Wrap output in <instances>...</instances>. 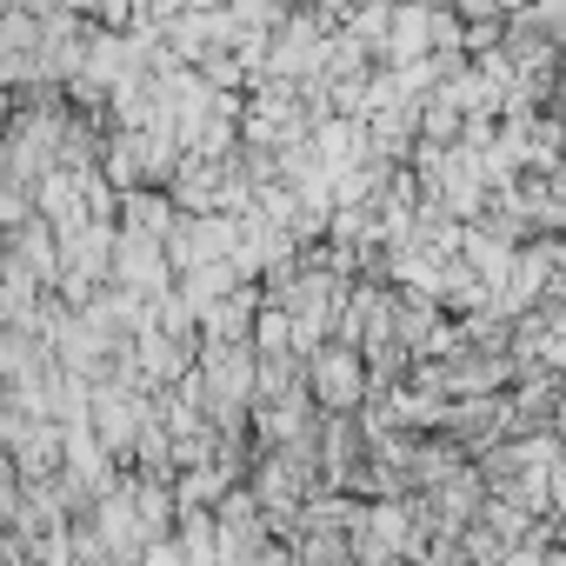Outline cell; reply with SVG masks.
<instances>
[{
	"label": "cell",
	"instance_id": "1",
	"mask_svg": "<svg viewBox=\"0 0 566 566\" xmlns=\"http://www.w3.org/2000/svg\"><path fill=\"white\" fill-rule=\"evenodd\" d=\"M301 380H307V394H314L321 413H354V407L367 400V360H360V347H347V340L307 347V354H301Z\"/></svg>",
	"mask_w": 566,
	"mask_h": 566
},
{
	"label": "cell",
	"instance_id": "2",
	"mask_svg": "<svg viewBox=\"0 0 566 566\" xmlns=\"http://www.w3.org/2000/svg\"><path fill=\"white\" fill-rule=\"evenodd\" d=\"M8 460H14V473L21 480H48L54 467H61V420H28L14 440H8Z\"/></svg>",
	"mask_w": 566,
	"mask_h": 566
},
{
	"label": "cell",
	"instance_id": "3",
	"mask_svg": "<svg viewBox=\"0 0 566 566\" xmlns=\"http://www.w3.org/2000/svg\"><path fill=\"white\" fill-rule=\"evenodd\" d=\"M114 220L120 227H140V233H167V220H174V200H167V187H127L120 193V207H114Z\"/></svg>",
	"mask_w": 566,
	"mask_h": 566
},
{
	"label": "cell",
	"instance_id": "4",
	"mask_svg": "<svg viewBox=\"0 0 566 566\" xmlns=\"http://www.w3.org/2000/svg\"><path fill=\"white\" fill-rule=\"evenodd\" d=\"M287 387H301V354H294V347L253 354V400H280Z\"/></svg>",
	"mask_w": 566,
	"mask_h": 566
},
{
	"label": "cell",
	"instance_id": "5",
	"mask_svg": "<svg viewBox=\"0 0 566 566\" xmlns=\"http://www.w3.org/2000/svg\"><path fill=\"white\" fill-rule=\"evenodd\" d=\"M8 120H14V94L0 87V140H8Z\"/></svg>",
	"mask_w": 566,
	"mask_h": 566
}]
</instances>
